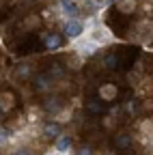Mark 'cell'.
I'll return each instance as SVG.
<instances>
[{
    "instance_id": "cell-17",
    "label": "cell",
    "mask_w": 153,
    "mask_h": 155,
    "mask_svg": "<svg viewBox=\"0 0 153 155\" xmlns=\"http://www.w3.org/2000/svg\"><path fill=\"white\" fill-rule=\"evenodd\" d=\"M114 144H117V149H119V151H127V149L131 147V136H129L127 131L117 134V138H114Z\"/></svg>"
},
{
    "instance_id": "cell-6",
    "label": "cell",
    "mask_w": 153,
    "mask_h": 155,
    "mask_svg": "<svg viewBox=\"0 0 153 155\" xmlns=\"http://www.w3.org/2000/svg\"><path fill=\"white\" fill-rule=\"evenodd\" d=\"M39 39H41V43H43V48L48 50V52H56V50H61L63 45H65V41H63V35L61 32H52V30H45V32H41L39 35Z\"/></svg>"
},
{
    "instance_id": "cell-22",
    "label": "cell",
    "mask_w": 153,
    "mask_h": 155,
    "mask_svg": "<svg viewBox=\"0 0 153 155\" xmlns=\"http://www.w3.org/2000/svg\"><path fill=\"white\" fill-rule=\"evenodd\" d=\"M73 155H95V149H93V144L82 142L78 147H73Z\"/></svg>"
},
{
    "instance_id": "cell-18",
    "label": "cell",
    "mask_w": 153,
    "mask_h": 155,
    "mask_svg": "<svg viewBox=\"0 0 153 155\" xmlns=\"http://www.w3.org/2000/svg\"><path fill=\"white\" fill-rule=\"evenodd\" d=\"M65 65H61V63H52V67L48 69V73L54 78V80H56V84H58V82H63L65 80Z\"/></svg>"
},
{
    "instance_id": "cell-10",
    "label": "cell",
    "mask_w": 153,
    "mask_h": 155,
    "mask_svg": "<svg viewBox=\"0 0 153 155\" xmlns=\"http://www.w3.org/2000/svg\"><path fill=\"white\" fill-rule=\"evenodd\" d=\"M84 61H86V58H84L80 52H75V50H71V52L65 54V67H67L69 71H80V69L84 67Z\"/></svg>"
},
{
    "instance_id": "cell-2",
    "label": "cell",
    "mask_w": 153,
    "mask_h": 155,
    "mask_svg": "<svg viewBox=\"0 0 153 155\" xmlns=\"http://www.w3.org/2000/svg\"><path fill=\"white\" fill-rule=\"evenodd\" d=\"M86 24H88V19H82V17L61 19V35L67 41H75V39H80L86 32Z\"/></svg>"
},
{
    "instance_id": "cell-21",
    "label": "cell",
    "mask_w": 153,
    "mask_h": 155,
    "mask_svg": "<svg viewBox=\"0 0 153 155\" xmlns=\"http://www.w3.org/2000/svg\"><path fill=\"white\" fill-rule=\"evenodd\" d=\"M73 119V112H71V108H63L58 114H56V116H52V121H56V123H67V121H71Z\"/></svg>"
},
{
    "instance_id": "cell-8",
    "label": "cell",
    "mask_w": 153,
    "mask_h": 155,
    "mask_svg": "<svg viewBox=\"0 0 153 155\" xmlns=\"http://www.w3.org/2000/svg\"><path fill=\"white\" fill-rule=\"evenodd\" d=\"M97 97H99L104 104L117 101V97H119V86L114 84V82H104V84H99V88H97Z\"/></svg>"
},
{
    "instance_id": "cell-15",
    "label": "cell",
    "mask_w": 153,
    "mask_h": 155,
    "mask_svg": "<svg viewBox=\"0 0 153 155\" xmlns=\"http://www.w3.org/2000/svg\"><path fill=\"white\" fill-rule=\"evenodd\" d=\"M114 7H117V11L123 13V15H134L136 9H138V0H117Z\"/></svg>"
},
{
    "instance_id": "cell-24",
    "label": "cell",
    "mask_w": 153,
    "mask_h": 155,
    "mask_svg": "<svg viewBox=\"0 0 153 155\" xmlns=\"http://www.w3.org/2000/svg\"><path fill=\"white\" fill-rule=\"evenodd\" d=\"M11 136H13V131H11L9 127H2V125H0V149L9 144V140H11Z\"/></svg>"
},
{
    "instance_id": "cell-27",
    "label": "cell",
    "mask_w": 153,
    "mask_h": 155,
    "mask_svg": "<svg viewBox=\"0 0 153 155\" xmlns=\"http://www.w3.org/2000/svg\"><path fill=\"white\" fill-rule=\"evenodd\" d=\"M114 2H117V0H106V5H114Z\"/></svg>"
},
{
    "instance_id": "cell-9",
    "label": "cell",
    "mask_w": 153,
    "mask_h": 155,
    "mask_svg": "<svg viewBox=\"0 0 153 155\" xmlns=\"http://www.w3.org/2000/svg\"><path fill=\"white\" fill-rule=\"evenodd\" d=\"M32 75H35V69H32V63L28 61H20L13 71V78L17 82H24V80H32Z\"/></svg>"
},
{
    "instance_id": "cell-14",
    "label": "cell",
    "mask_w": 153,
    "mask_h": 155,
    "mask_svg": "<svg viewBox=\"0 0 153 155\" xmlns=\"http://www.w3.org/2000/svg\"><path fill=\"white\" fill-rule=\"evenodd\" d=\"M84 110H86V114H91V116H104L106 106H104V101L97 97V99H88V101L84 104Z\"/></svg>"
},
{
    "instance_id": "cell-4",
    "label": "cell",
    "mask_w": 153,
    "mask_h": 155,
    "mask_svg": "<svg viewBox=\"0 0 153 155\" xmlns=\"http://www.w3.org/2000/svg\"><path fill=\"white\" fill-rule=\"evenodd\" d=\"M30 82H32V91L37 95H48V93H54V88H56V80L48 71L45 73H35Z\"/></svg>"
},
{
    "instance_id": "cell-23",
    "label": "cell",
    "mask_w": 153,
    "mask_h": 155,
    "mask_svg": "<svg viewBox=\"0 0 153 155\" xmlns=\"http://www.w3.org/2000/svg\"><path fill=\"white\" fill-rule=\"evenodd\" d=\"M9 155H35V153H32V149H30L28 144H24V142H22V144L13 147V149L9 151Z\"/></svg>"
},
{
    "instance_id": "cell-1",
    "label": "cell",
    "mask_w": 153,
    "mask_h": 155,
    "mask_svg": "<svg viewBox=\"0 0 153 155\" xmlns=\"http://www.w3.org/2000/svg\"><path fill=\"white\" fill-rule=\"evenodd\" d=\"M84 37H86V39H91L93 43H97L99 48H106V45H110V43L114 41L112 30H110L106 24H101L99 19H95V17H91V19H88Z\"/></svg>"
},
{
    "instance_id": "cell-11",
    "label": "cell",
    "mask_w": 153,
    "mask_h": 155,
    "mask_svg": "<svg viewBox=\"0 0 153 155\" xmlns=\"http://www.w3.org/2000/svg\"><path fill=\"white\" fill-rule=\"evenodd\" d=\"M15 106H17V97H15V93L13 91H0V110H2L5 114H9V112H13L15 110Z\"/></svg>"
},
{
    "instance_id": "cell-13",
    "label": "cell",
    "mask_w": 153,
    "mask_h": 155,
    "mask_svg": "<svg viewBox=\"0 0 153 155\" xmlns=\"http://www.w3.org/2000/svg\"><path fill=\"white\" fill-rule=\"evenodd\" d=\"M121 54H117V52H108V54H104V58H101V67L104 69H108V71H117L119 67H121Z\"/></svg>"
},
{
    "instance_id": "cell-12",
    "label": "cell",
    "mask_w": 153,
    "mask_h": 155,
    "mask_svg": "<svg viewBox=\"0 0 153 155\" xmlns=\"http://www.w3.org/2000/svg\"><path fill=\"white\" fill-rule=\"evenodd\" d=\"M54 149H56V151H61V153H65V155H69V153L73 151V136L63 131L58 138L54 140Z\"/></svg>"
},
{
    "instance_id": "cell-28",
    "label": "cell",
    "mask_w": 153,
    "mask_h": 155,
    "mask_svg": "<svg viewBox=\"0 0 153 155\" xmlns=\"http://www.w3.org/2000/svg\"><path fill=\"white\" fill-rule=\"evenodd\" d=\"M2 116H5V112H2V110H0V121H2Z\"/></svg>"
},
{
    "instance_id": "cell-25",
    "label": "cell",
    "mask_w": 153,
    "mask_h": 155,
    "mask_svg": "<svg viewBox=\"0 0 153 155\" xmlns=\"http://www.w3.org/2000/svg\"><path fill=\"white\" fill-rule=\"evenodd\" d=\"M114 125H117V116H112V114L104 112V127H106V129H112Z\"/></svg>"
},
{
    "instance_id": "cell-5",
    "label": "cell",
    "mask_w": 153,
    "mask_h": 155,
    "mask_svg": "<svg viewBox=\"0 0 153 155\" xmlns=\"http://www.w3.org/2000/svg\"><path fill=\"white\" fill-rule=\"evenodd\" d=\"M45 99H43V104H41V110H43V114H48V116H56L63 108H65V104H63V97L61 95H56V93H48V95H43Z\"/></svg>"
},
{
    "instance_id": "cell-16",
    "label": "cell",
    "mask_w": 153,
    "mask_h": 155,
    "mask_svg": "<svg viewBox=\"0 0 153 155\" xmlns=\"http://www.w3.org/2000/svg\"><path fill=\"white\" fill-rule=\"evenodd\" d=\"M22 28L24 30H37V28H41V15H37V13L26 15L22 19Z\"/></svg>"
},
{
    "instance_id": "cell-26",
    "label": "cell",
    "mask_w": 153,
    "mask_h": 155,
    "mask_svg": "<svg viewBox=\"0 0 153 155\" xmlns=\"http://www.w3.org/2000/svg\"><path fill=\"white\" fill-rule=\"evenodd\" d=\"M45 155H65V153H61V151H56V149H52V151H48Z\"/></svg>"
},
{
    "instance_id": "cell-19",
    "label": "cell",
    "mask_w": 153,
    "mask_h": 155,
    "mask_svg": "<svg viewBox=\"0 0 153 155\" xmlns=\"http://www.w3.org/2000/svg\"><path fill=\"white\" fill-rule=\"evenodd\" d=\"M121 110H123L127 116H136V114H138V99H136V97H129V99L121 106Z\"/></svg>"
},
{
    "instance_id": "cell-7",
    "label": "cell",
    "mask_w": 153,
    "mask_h": 155,
    "mask_svg": "<svg viewBox=\"0 0 153 155\" xmlns=\"http://www.w3.org/2000/svg\"><path fill=\"white\" fill-rule=\"evenodd\" d=\"M39 136L43 140H56L58 136L63 134V125L56 123V121H48V123H39Z\"/></svg>"
},
{
    "instance_id": "cell-3",
    "label": "cell",
    "mask_w": 153,
    "mask_h": 155,
    "mask_svg": "<svg viewBox=\"0 0 153 155\" xmlns=\"http://www.w3.org/2000/svg\"><path fill=\"white\" fill-rule=\"evenodd\" d=\"M54 11L58 15V19H67V17H80V0H56Z\"/></svg>"
},
{
    "instance_id": "cell-20",
    "label": "cell",
    "mask_w": 153,
    "mask_h": 155,
    "mask_svg": "<svg viewBox=\"0 0 153 155\" xmlns=\"http://www.w3.org/2000/svg\"><path fill=\"white\" fill-rule=\"evenodd\" d=\"M41 114H43L41 106H35V108H28V114H26V123H28V125H35V123H39V119H41Z\"/></svg>"
}]
</instances>
